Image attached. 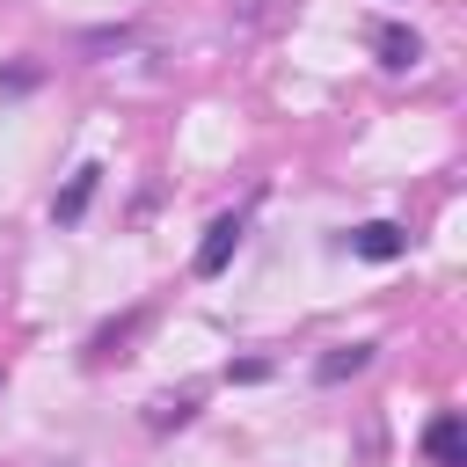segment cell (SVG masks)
<instances>
[{"mask_svg": "<svg viewBox=\"0 0 467 467\" xmlns=\"http://www.w3.org/2000/svg\"><path fill=\"white\" fill-rule=\"evenodd\" d=\"M234 248H241V212H219L212 226H204V241H197V277H219L226 263H234Z\"/></svg>", "mask_w": 467, "mask_h": 467, "instance_id": "6da1fadb", "label": "cell"}, {"mask_svg": "<svg viewBox=\"0 0 467 467\" xmlns=\"http://www.w3.org/2000/svg\"><path fill=\"white\" fill-rule=\"evenodd\" d=\"M423 452H431V467H467V431H460V416H452V409H445V416H431Z\"/></svg>", "mask_w": 467, "mask_h": 467, "instance_id": "7a4b0ae2", "label": "cell"}, {"mask_svg": "<svg viewBox=\"0 0 467 467\" xmlns=\"http://www.w3.org/2000/svg\"><path fill=\"white\" fill-rule=\"evenodd\" d=\"M372 44H379V66H394V73L423 58V36H416V29H401V22H379V29H372Z\"/></svg>", "mask_w": 467, "mask_h": 467, "instance_id": "3957f363", "label": "cell"}, {"mask_svg": "<svg viewBox=\"0 0 467 467\" xmlns=\"http://www.w3.org/2000/svg\"><path fill=\"white\" fill-rule=\"evenodd\" d=\"M350 248H358L365 263H394V255H401L409 241H401V226H387V219H365V226L350 234Z\"/></svg>", "mask_w": 467, "mask_h": 467, "instance_id": "277c9868", "label": "cell"}, {"mask_svg": "<svg viewBox=\"0 0 467 467\" xmlns=\"http://www.w3.org/2000/svg\"><path fill=\"white\" fill-rule=\"evenodd\" d=\"M372 350H379V343H336V350H328V358L314 365V379H321V387H336V379L365 372V365H372Z\"/></svg>", "mask_w": 467, "mask_h": 467, "instance_id": "5b68a950", "label": "cell"}, {"mask_svg": "<svg viewBox=\"0 0 467 467\" xmlns=\"http://www.w3.org/2000/svg\"><path fill=\"white\" fill-rule=\"evenodd\" d=\"M95 182H102V168L88 161V168H80V175H73V182H66V190L51 197V219H66V226H73V219L88 212V197H95Z\"/></svg>", "mask_w": 467, "mask_h": 467, "instance_id": "8992f818", "label": "cell"}, {"mask_svg": "<svg viewBox=\"0 0 467 467\" xmlns=\"http://www.w3.org/2000/svg\"><path fill=\"white\" fill-rule=\"evenodd\" d=\"M168 423H190V401H161L153 409V431H168Z\"/></svg>", "mask_w": 467, "mask_h": 467, "instance_id": "52a82bcc", "label": "cell"}]
</instances>
